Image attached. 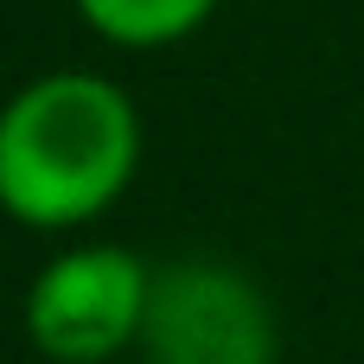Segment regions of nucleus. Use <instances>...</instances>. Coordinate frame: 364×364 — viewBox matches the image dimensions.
Instances as JSON below:
<instances>
[{
	"mask_svg": "<svg viewBox=\"0 0 364 364\" xmlns=\"http://www.w3.org/2000/svg\"><path fill=\"white\" fill-rule=\"evenodd\" d=\"M141 160V122L122 83L58 70L0 109V211L64 230L122 198Z\"/></svg>",
	"mask_w": 364,
	"mask_h": 364,
	"instance_id": "1",
	"label": "nucleus"
},
{
	"mask_svg": "<svg viewBox=\"0 0 364 364\" xmlns=\"http://www.w3.org/2000/svg\"><path fill=\"white\" fill-rule=\"evenodd\" d=\"M141 346L154 364H275V314L250 275L173 262L147 282Z\"/></svg>",
	"mask_w": 364,
	"mask_h": 364,
	"instance_id": "2",
	"label": "nucleus"
},
{
	"mask_svg": "<svg viewBox=\"0 0 364 364\" xmlns=\"http://www.w3.org/2000/svg\"><path fill=\"white\" fill-rule=\"evenodd\" d=\"M147 269L115 250V243H90L58 256L32 294H26V333L45 358L58 364H102L115 358L128 339H141V314H147Z\"/></svg>",
	"mask_w": 364,
	"mask_h": 364,
	"instance_id": "3",
	"label": "nucleus"
},
{
	"mask_svg": "<svg viewBox=\"0 0 364 364\" xmlns=\"http://www.w3.org/2000/svg\"><path fill=\"white\" fill-rule=\"evenodd\" d=\"M83 19L115 45H166L211 19L218 0H77Z\"/></svg>",
	"mask_w": 364,
	"mask_h": 364,
	"instance_id": "4",
	"label": "nucleus"
}]
</instances>
